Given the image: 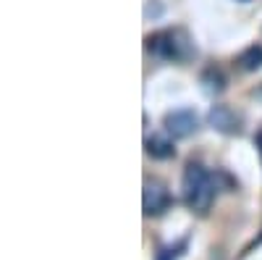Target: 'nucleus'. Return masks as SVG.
<instances>
[{
	"label": "nucleus",
	"mask_w": 262,
	"mask_h": 260,
	"mask_svg": "<svg viewBox=\"0 0 262 260\" xmlns=\"http://www.w3.org/2000/svg\"><path fill=\"white\" fill-rule=\"evenodd\" d=\"M181 197L189 210L205 215L215 200V179L202 163H186L181 176Z\"/></svg>",
	"instance_id": "f257e3e1"
},
{
	"label": "nucleus",
	"mask_w": 262,
	"mask_h": 260,
	"mask_svg": "<svg viewBox=\"0 0 262 260\" xmlns=\"http://www.w3.org/2000/svg\"><path fill=\"white\" fill-rule=\"evenodd\" d=\"M144 48L149 55H155L160 61H189L194 58V42L189 39V34L184 29H160L144 37Z\"/></svg>",
	"instance_id": "f03ea898"
},
{
	"label": "nucleus",
	"mask_w": 262,
	"mask_h": 260,
	"mask_svg": "<svg viewBox=\"0 0 262 260\" xmlns=\"http://www.w3.org/2000/svg\"><path fill=\"white\" fill-rule=\"evenodd\" d=\"M163 126H165V132H168L170 137L184 139V137H189V134L196 132L200 118H196V113L191 111V108H176V111H168V113H165Z\"/></svg>",
	"instance_id": "7ed1b4c3"
},
{
	"label": "nucleus",
	"mask_w": 262,
	"mask_h": 260,
	"mask_svg": "<svg viewBox=\"0 0 262 260\" xmlns=\"http://www.w3.org/2000/svg\"><path fill=\"white\" fill-rule=\"evenodd\" d=\"M142 205H144V215H160V213H165V210L170 208V192L165 189L163 182L147 179V182H144Z\"/></svg>",
	"instance_id": "20e7f679"
},
{
	"label": "nucleus",
	"mask_w": 262,
	"mask_h": 260,
	"mask_svg": "<svg viewBox=\"0 0 262 260\" xmlns=\"http://www.w3.org/2000/svg\"><path fill=\"white\" fill-rule=\"evenodd\" d=\"M210 124L215 129H221V132H226V134H236L242 121H238V116L231 111L228 105H215L210 111Z\"/></svg>",
	"instance_id": "39448f33"
},
{
	"label": "nucleus",
	"mask_w": 262,
	"mask_h": 260,
	"mask_svg": "<svg viewBox=\"0 0 262 260\" xmlns=\"http://www.w3.org/2000/svg\"><path fill=\"white\" fill-rule=\"evenodd\" d=\"M236 63H238V69H244V71H259L262 69V45L244 48L242 53H238Z\"/></svg>",
	"instance_id": "423d86ee"
},
{
	"label": "nucleus",
	"mask_w": 262,
	"mask_h": 260,
	"mask_svg": "<svg viewBox=\"0 0 262 260\" xmlns=\"http://www.w3.org/2000/svg\"><path fill=\"white\" fill-rule=\"evenodd\" d=\"M144 147H147V155L158 158V161L173 158V153H176V150H173V142L165 139V137H147Z\"/></svg>",
	"instance_id": "0eeeda50"
},
{
	"label": "nucleus",
	"mask_w": 262,
	"mask_h": 260,
	"mask_svg": "<svg viewBox=\"0 0 262 260\" xmlns=\"http://www.w3.org/2000/svg\"><path fill=\"white\" fill-rule=\"evenodd\" d=\"M202 84H205V90L207 92H223V87H226V79L221 71H215V69H207L202 74Z\"/></svg>",
	"instance_id": "6e6552de"
},
{
	"label": "nucleus",
	"mask_w": 262,
	"mask_h": 260,
	"mask_svg": "<svg viewBox=\"0 0 262 260\" xmlns=\"http://www.w3.org/2000/svg\"><path fill=\"white\" fill-rule=\"evenodd\" d=\"M184 247H186V242H179L176 247H168V250H163V252H160V257H158V260H176V257L181 255V250H184Z\"/></svg>",
	"instance_id": "1a4fd4ad"
},
{
	"label": "nucleus",
	"mask_w": 262,
	"mask_h": 260,
	"mask_svg": "<svg viewBox=\"0 0 262 260\" xmlns=\"http://www.w3.org/2000/svg\"><path fill=\"white\" fill-rule=\"evenodd\" d=\"M254 142H257V150H259V155H262V132L254 137Z\"/></svg>",
	"instance_id": "9d476101"
}]
</instances>
